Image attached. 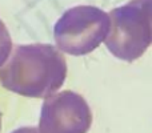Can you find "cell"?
Instances as JSON below:
<instances>
[{
    "label": "cell",
    "mask_w": 152,
    "mask_h": 133,
    "mask_svg": "<svg viewBox=\"0 0 152 133\" xmlns=\"http://www.w3.org/2000/svg\"><path fill=\"white\" fill-rule=\"evenodd\" d=\"M91 123L92 115L84 99L67 91L44 101L39 133H86Z\"/></svg>",
    "instance_id": "4"
},
{
    "label": "cell",
    "mask_w": 152,
    "mask_h": 133,
    "mask_svg": "<svg viewBox=\"0 0 152 133\" xmlns=\"http://www.w3.org/2000/svg\"><path fill=\"white\" fill-rule=\"evenodd\" d=\"M11 52H12V40L7 27L0 19V68L10 59Z\"/></svg>",
    "instance_id": "5"
},
{
    "label": "cell",
    "mask_w": 152,
    "mask_h": 133,
    "mask_svg": "<svg viewBox=\"0 0 152 133\" xmlns=\"http://www.w3.org/2000/svg\"><path fill=\"white\" fill-rule=\"evenodd\" d=\"M110 15L92 5H77L58 20L53 37L61 51L81 56L105 41L110 32Z\"/></svg>",
    "instance_id": "3"
},
{
    "label": "cell",
    "mask_w": 152,
    "mask_h": 133,
    "mask_svg": "<svg viewBox=\"0 0 152 133\" xmlns=\"http://www.w3.org/2000/svg\"><path fill=\"white\" fill-rule=\"evenodd\" d=\"M0 128H1V115H0Z\"/></svg>",
    "instance_id": "7"
},
{
    "label": "cell",
    "mask_w": 152,
    "mask_h": 133,
    "mask_svg": "<svg viewBox=\"0 0 152 133\" xmlns=\"http://www.w3.org/2000/svg\"><path fill=\"white\" fill-rule=\"evenodd\" d=\"M13 133H39V131L37 129H35V128H20V129H18V131H15Z\"/></svg>",
    "instance_id": "6"
},
{
    "label": "cell",
    "mask_w": 152,
    "mask_h": 133,
    "mask_svg": "<svg viewBox=\"0 0 152 133\" xmlns=\"http://www.w3.org/2000/svg\"><path fill=\"white\" fill-rule=\"evenodd\" d=\"M111 27L105 47L126 61L139 59L152 44V23L143 0H131L110 12Z\"/></svg>",
    "instance_id": "2"
},
{
    "label": "cell",
    "mask_w": 152,
    "mask_h": 133,
    "mask_svg": "<svg viewBox=\"0 0 152 133\" xmlns=\"http://www.w3.org/2000/svg\"><path fill=\"white\" fill-rule=\"evenodd\" d=\"M66 76V60L50 44L19 45L0 68V84L26 97H48L63 85Z\"/></svg>",
    "instance_id": "1"
}]
</instances>
